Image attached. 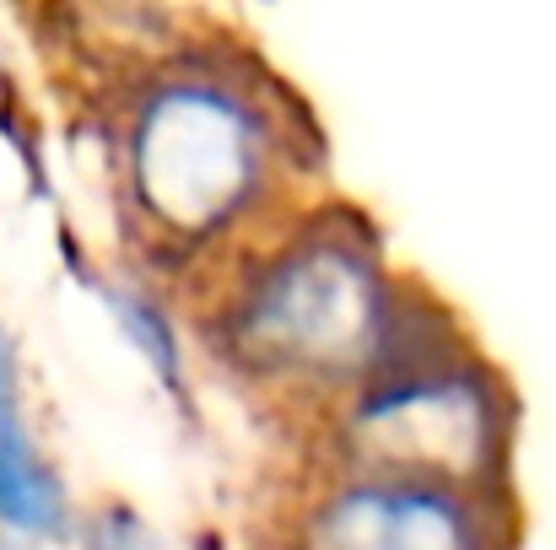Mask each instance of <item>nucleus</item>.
<instances>
[{
	"label": "nucleus",
	"instance_id": "f03ea898",
	"mask_svg": "<svg viewBox=\"0 0 556 550\" xmlns=\"http://www.w3.org/2000/svg\"><path fill=\"white\" fill-rule=\"evenodd\" d=\"M194 346L292 437L372 378L470 341L363 205L325 194L200 276L185 297Z\"/></svg>",
	"mask_w": 556,
	"mask_h": 550
},
{
	"label": "nucleus",
	"instance_id": "20e7f679",
	"mask_svg": "<svg viewBox=\"0 0 556 550\" xmlns=\"http://www.w3.org/2000/svg\"><path fill=\"white\" fill-rule=\"evenodd\" d=\"M519 497L298 459L265 513V550H519Z\"/></svg>",
	"mask_w": 556,
	"mask_h": 550
},
{
	"label": "nucleus",
	"instance_id": "7ed1b4c3",
	"mask_svg": "<svg viewBox=\"0 0 556 550\" xmlns=\"http://www.w3.org/2000/svg\"><path fill=\"white\" fill-rule=\"evenodd\" d=\"M514 453L519 394L508 372L476 346V335L372 378L298 437V459L314 464L438 481L492 497H519Z\"/></svg>",
	"mask_w": 556,
	"mask_h": 550
},
{
	"label": "nucleus",
	"instance_id": "39448f33",
	"mask_svg": "<svg viewBox=\"0 0 556 550\" xmlns=\"http://www.w3.org/2000/svg\"><path fill=\"white\" fill-rule=\"evenodd\" d=\"M81 508L49 459L43 437L33 432L27 410L0 415V535L38 550L76 546Z\"/></svg>",
	"mask_w": 556,
	"mask_h": 550
},
{
	"label": "nucleus",
	"instance_id": "1a4fd4ad",
	"mask_svg": "<svg viewBox=\"0 0 556 550\" xmlns=\"http://www.w3.org/2000/svg\"><path fill=\"white\" fill-rule=\"evenodd\" d=\"M0 550H38V546H22V540H5V535H0Z\"/></svg>",
	"mask_w": 556,
	"mask_h": 550
},
{
	"label": "nucleus",
	"instance_id": "423d86ee",
	"mask_svg": "<svg viewBox=\"0 0 556 550\" xmlns=\"http://www.w3.org/2000/svg\"><path fill=\"white\" fill-rule=\"evenodd\" d=\"M92 292L103 303V314L114 319L119 341L130 346V357L152 372V383L179 405L194 410V388H189V319L185 303L174 308V292L141 270H114V276H92Z\"/></svg>",
	"mask_w": 556,
	"mask_h": 550
},
{
	"label": "nucleus",
	"instance_id": "6e6552de",
	"mask_svg": "<svg viewBox=\"0 0 556 550\" xmlns=\"http://www.w3.org/2000/svg\"><path fill=\"white\" fill-rule=\"evenodd\" d=\"M5 410H22V351H16L11 324L0 319V415Z\"/></svg>",
	"mask_w": 556,
	"mask_h": 550
},
{
	"label": "nucleus",
	"instance_id": "9d476101",
	"mask_svg": "<svg viewBox=\"0 0 556 550\" xmlns=\"http://www.w3.org/2000/svg\"><path fill=\"white\" fill-rule=\"evenodd\" d=\"M194 550H216V540H200V546H194Z\"/></svg>",
	"mask_w": 556,
	"mask_h": 550
},
{
	"label": "nucleus",
	"instance_id": "f257e3e1",
	"mask_svg": "<svg viewBox=\"0 0 556 550\" xmlns=\"http://www.w3.org/2000/svg\"><path fill=\"white\" fill-rule=\"evenodd\" d=\"M87 98L114 216L136 254L130 270L174 297L330 194L308 103L216 16Z\"/></svg>",
	"mask_w": 556,
	"mask_h": 550
},
{
	"label": "nucleus",
	"instance_id": "0eeeda50",
	"mask_svg": "<svg viewBox=\"0 0 556 550\" xmlns=\"http://www.w3.org/2000/svg\"><path fill=\"white\" fill-rule=\"evenodd\" d=\"M71 550H168V540L157 535V524L136 508V502H98L81 513L76 546Z\"/></svg>",
	"mask_w": 556,
	"mask_h": 550
}]
</instances>
